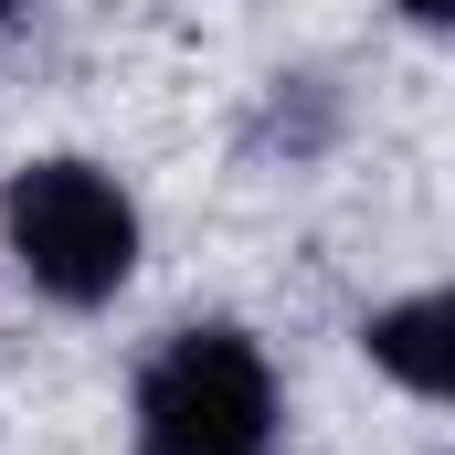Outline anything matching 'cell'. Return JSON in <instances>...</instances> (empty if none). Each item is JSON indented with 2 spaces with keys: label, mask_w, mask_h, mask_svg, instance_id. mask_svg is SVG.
<instances>
[{
  "label": "cell",
  "mask_w": 455,
  "mask_h": 455,
  "mask_svg": "<svg viewBox=\"0 0 455 455\" xmlns=\"http://www.w3.org/2000/svg\"><path fill=\"white\" fill-rule=\"evenodd\" d=\"M0 254H11V275L43 307H75L85 318V307H116L127 297V275L148 254V223H138V191L116 180L107 159L53 148V159H21L0 180Z\"/></svg>",
  "instance_id": "1"
},
{
  "label": "cell",
  "mask_w": 455,
  "mask_h": 455,
  "mask_svg": "<svg viewBox=\"0 0 455 455\" xmlns=\"http://www.w3.org/2000/svg\"><path fill=\"white\" fill-rule=\"evenodd\" d=\"M286 381L254 329L191 318L138 360L127 381V455H275Z\"/></svg>",
  "instance_id": "2"
},
{
  "label": "cell",
  "mask_w": 455,
  "mask_h": 455,
  "mask_svg": "<svg viewBox=\"0 0 455 455\" xmlns=\"http://www.w3.org/2000/svg\"><path fill=\"white\" fill-rule=\"evenodd\" d=\"M360 349H371V371L403 381L413 403H445L455 392V307H445V286H413V297L371 307V318H360Z\"/></svg>",
  "instance_id": "3"
},
{
  "label": "cell",
  "mask_w": 455,
  "mask_h": 455,
  "mask_svg": "<svg viewBox=\"0 0 455 455\" xmlns=\"http://www.w3.org/2000/svg\"><path fill=\"white\" fill-rule=\"evenodd\" d=\"M265 138H286V159H318V148L339 138V96H329L318 75H275V96H265Z\"/></svg>",
  "instance_id": "4"
},
{
  "label": "cell",
  "mask_w": 455,
  "mask_h": 455,
  "mask_svg": "<svg viewBox=\"0 0 455 455\" xmlns=\"http://www.w3.org/2000/svg\"><path fill=\"white\" fill-rule=\"evenodd\" d=\"M392 11H403L413 32H455V0H392Z\"/></svg>",
  "instance_id": "5"
}]
</instances>
